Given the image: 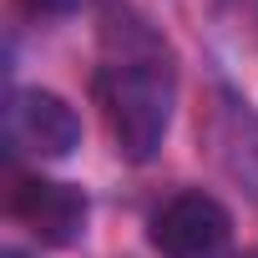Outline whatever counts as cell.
I'll use <instances>...</instances> for the list:
<instances>
[{"label": "cell", "instance_id": "cell-7", "mask_svg": "<svg viewBox=\"0 0 258 258\" xmlns=\"http://www.w3.org/2000/svg\"><path fill=\"white\" fill-rule=\"evenodd\" d=\"M243 258H258V248H253V253H243Z\"/></svg>", "mask_w": 258, "mask_h": 258}, {"label": "cell", "instance_id": "cell-2", "mask_svg": "<svg viewBox=\"0 0 258 258\" xmlns=\"http://www.w3.org/2000/svg\"><path fill=\"white\" fill-rule=\"evenodd\" d=\"M162 258H233V218L213 192H177L147 228Z\"/></svg>", "mask_w": 258, "mask_h": 258}, {"label": "cell", "instance_id": "cell-6", "mask_svg": "<svg viewBox=\"0 0 258 258\" xmlns=\"http://www.w3.org/2000/svg\"><path fill=\"white\" fill-rule=\"evenodd\" d=\"M0 258H26V253H21V248H6V253H0Z\"/></svg>", "mask_w": 258, "mask_h": 258}, {"label": "cell", "instance_id": "cell-5", "mask_svg": "<svg viewBox=\"0 0 258 258\" xmlns=\"http://www.w3.org/2000/svg\"><path fill=\"white\" fill-rule=\"evenodd\" d=\"M76 6H81V0H21V11H31V16H41V21H46V16H71Z\"/></svg>", "mask_w": 258, "mask_h": 258}, {"label": "cell", "instance_id": "cell-1", "mask_svg": "<svg viewBox=\"0 0 258 258\" xmlns=\"http://www.w3.org/2000/svg\"><path fill=\"white\" fill-rule=\"evenodd\" d=\"M96 101L106 116V132L126 162H152L177 101V71L157 31L137 16L106 21V61L96 71Z\"/></svg>", "mask_w": 258, "mask_h": 258}, {"label": "cell", "instance_id": "cell-3", "mask_svg": "<svg viewBox=\"0 0 258 258\" xmlns=\"http://www.w3.org/2000/svg\"><path fill=\"white\" fill-rule=\"evenodd\" d=\"M6 137L16 152L56 162L81 147V116L71 111L66 96L41 91V86H21V91H11V106H6Z\"/></svg>", "mask_w": 258, "mask_h": 258}, {"label": "cell", "instance_id": "cell-4", "mask_svg": "<svg viewBox=\"0 0 258 258\" xmlns=\"http://www.w3.org/2000/svg\"><path fill=\"white\" fill-rule=\"evenodd\" d=\"M11 213L16 223L41 238V248H71L81 233H86V218H91V203L76 182H61V177H21L16 192H11Z\"/></svg>", "mask_w": 258, "mask_h": 258}]
</instances>
